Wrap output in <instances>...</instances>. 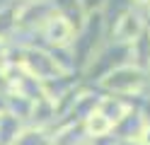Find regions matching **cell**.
<instances>
[{
  "label": "cell",
  "mask_w": 150,
  "mask_h": 145,
  "mask_svg": "<svg viewBox=\"0 0 150 145\" xmlns=\"http://www.w3.org/2000/svg\"><path fill=\"white\" fill-rule=\"evenodd\" d=\"M102 87L114 94H136L145 87V70L140 65H119L102 77Z\"/></svg>",
  "instance_id": "1"
},
{
  "label": "cell",
  "mask_w": 150,
  "mask_h": 145,
  "mask_svg": "<svg viewBox=\"0 0 150 145\" xmlns=\"http://www.w3.org/2000/svg\"><path fill=\"white\" fill-rule=\"evenodd\" d=\"M145 29L148 27H145L143 15L136 12V10H128V12H124L116 19V24H114V39H116V44L131 46L136 39H140V34H143Z\"/></svg>",
  "instance_id": "2"
},
{
  "label": "cell",
  "mask_w": 150,
  "mask_h": 145,
  "mask_svg": "<svg viewBox=\"0 0 150 145\" xmlns=\"http://www.w3.org/2000/svg\"><path fill=\"white\" fill-rule=\"evenodd\" d=\"M44 34L56 46H68L73 41V24L63 15H51L46 19V24H44Z\"/></svg>",
  "instance_id": "3"
},
{
  "label": "cell",
  "mask_w": 150,
  "mask_h": 145,
  "mask_svg": "<svg viewBox=\"0 0 150 145\" xmlns=\"http://www.w3.org/2000/svg\"><path fill=\"white\" fill-rule=\"evenodd\" d=\"M97 111L104 116L111 126H116V123H121L131 114V104L128 102H121L119 97H104V99H99Z\"/></svg>",
  "instance_id": "4"
},
{
  "label": "cell",
  "mask_w": 150,
  "mask_h": 145,
  "mask_svg": "<svg viewBox=\"0 0 150 145\" xmlns=\"http://www.w3.org/2000/svg\"><path fill=\"white\" fill-rule=\"evenodd\" d=\"M111 128H114V126H111L99 111H92L90 116H85V133L90 138H104V135L111 133Z\"/></svg>",
  "instance_id": "5"
},
{
  "label": "cell",
  "mask_w": 150,
  "mask_h": 145,
  "mask_svg": "<svg viewBox=\"0 0 150 145\" xmlns=\"http://www.w3.org/2000/svg\"><path fill=\"white\" fill-rule=\"evenodd\" d=\"M138 143H140V145H150V123H148L145 128H143V133H140Z\"/></svg>",
  "instance_id": "6"
},
{
  "label": "cell",
  "mask_w": 150,
  "mask_h": 145,
  "mask_svg": "<svg viewBox=\"0 0 150 145\" xmlns=\"http://www.w3.org/2000/svg\"><path fill=\"white\" fill-rule=\"evenodd\" d=\"M131 3H136V5H150V0H131Z\"/></svg>",
  "instance_id": "7"
}]
</instances>
